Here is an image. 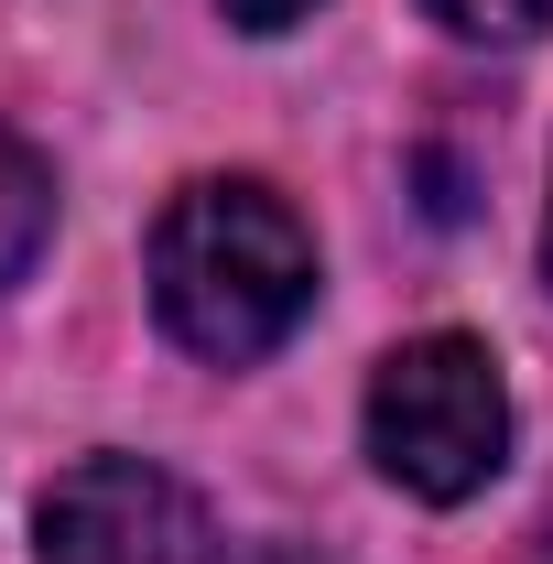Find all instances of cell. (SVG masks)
Segmentation results:
<instances>
[{
	"label": "cell",
	"instance_id": "cell-1",
	"mask_svg": "<svg viewBox=\"0 0 553 564\" xmlns=\"http://www.w3.org/2000/svg\"><path fill=\"white\" fill-rule=\"evenodd\" d=\"M315 304V228L261 174H207L152 217V315L174 348L250 369Z\"/></svg>",
	"mask_w": 553,
	"mask_h": 564
},
{
	"label": "cell",
	"instance_id": "cell-2",
	"mask_svg": "<svg viewBox=\"0 0 553 564\" xmlns=\"http://www.w3.org/2000/svg\"><path fill=\"white\" fill-rule=\"evenodd\" d=\"M369 456L413 499H478L510 456V391L478 337H413L369 380Z\"/></svg>",
	"mask_w": 553,
	"mask_h": 564
},
{
	"label": "cell",
	"instance_id": "cell-3",
	"mask_svg": "<svg viewBox=\"0 0 553 564\" xmlns=\"http://www.w3.org/2000/svg\"><path fill=\"white\" fill-rule=\"evenodd\" d=\"M33 543H44V564H196L207 510L141 456H87L44 489Z\"/></svg>",
	"mask_w": 553,
	"mask_h": 564
},
{
	"label": "cell",
	"instance_id": "cell-4",
	"mask_svg": "<svg viewBox=\"0 0 553 564\" xmlns=\"http://www.w3.org/2000/svg\"><path fill=\"white\" fill-rule=\"evenodd\" d=\"M44 239H55V174L0 131V293L44 261Z\"/></svg>",
	"mask_w": 553,
	"mask_h": 564
},
{
	"label": "cell",
	"instance_id": "cell-5",
	"mask_svg": "<svg viewBox=\"0 0 553 564\" xmlns=\"http://www.w3.org/2000/svg\"><path fill=\"white\" fill-rule=\"evenodd\" d=\"M423 11H434L456 44H532L553 22V0H423Z\"/></svg>",
	"mask_w": 553,
	"mask_h": 564
},
{
	"label": "cell",
	"instance_id": "cell-6",
	"mask_svg": "<svg viewBox=\"0 0 553 564\" xmlns=\"http://www.w3.org/2000/svg\"><path fill=\"white\" fill-rule=\"evenodd\" d=\"M217 11H228L239 33H293V22H304L315 0H217Z\"/></svg>",
	"mask_w": 553,
	"mask_h": 564
},
{
	"label": "cell",
	"instance_id": "cell-7",
	"mask_svg": "<svg viewBox=\"0 0 553 564\" xmlns=\"http://www.w3.org/2000/svg\"><path fill=\"white\" fill-rule=\"evenodd\" d=\"M543 272H553V228H543Z\"/></svg>",
	"mask_w": 553,
	"mask_h": 564
}]
</instances>
